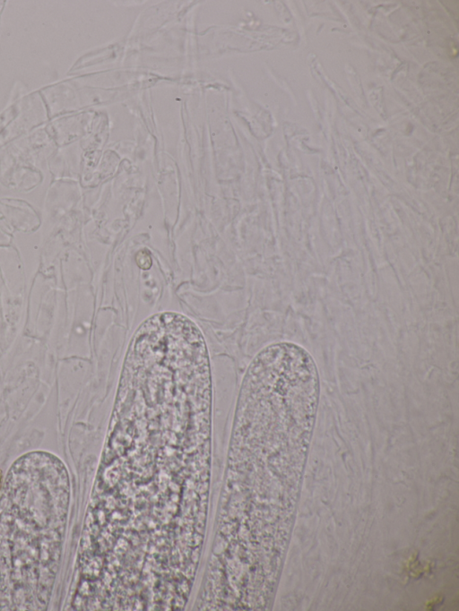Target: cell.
Listing matches in <instances>:
<instances>
[{"instance_id":"cell-1","label":"cell","mask_w":459,"mask_h":611,"mask_svg":"<svg viewBox=\"0 0 459 611\" xmlns=\"http://www.w3.org/2000/svg\"><path fill=\"white\" fill-rule=\"evenodd\" d=\"M69 499L66 469L35 452L12 466L0 501V587L13 608L41 609L49 596Z\"/></svg>"},{"instance_id":"cell-2","label":"cell","mask_w":459,"mask_h":611,"mask_svg":"<svg viewBox=\"0 0 459 611\" xmlns=\"http://www.w3.org/2000/svg\"><path fill=\"white\" fill-rule=\"evenodd\" d=\"M136 262L142 269H149L152 264V258L147 250H141L136 254Z\"/></svg>"},{"instance_id":"cell-3","label":"cell","mask_w":459,"mask_h":611,"mask_svg":"<svg viewBox=\"0 0 459 611\" xmlns=\"http://www.w3.org/2000/svg\"><path fill=\"white\" fill-rule=\"evenodd\" d=\"M0 483H1V472H0Z\"/></svg>"}]
</instances>
